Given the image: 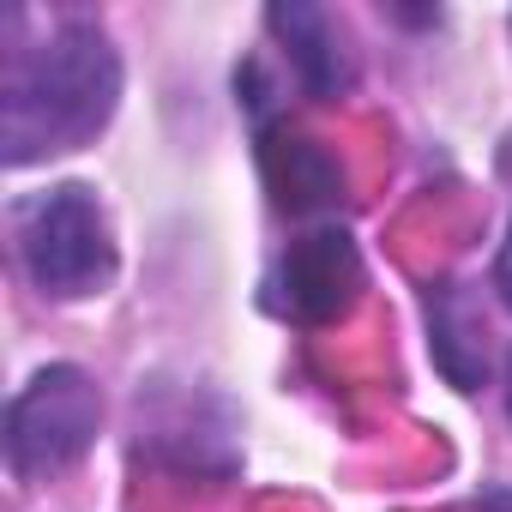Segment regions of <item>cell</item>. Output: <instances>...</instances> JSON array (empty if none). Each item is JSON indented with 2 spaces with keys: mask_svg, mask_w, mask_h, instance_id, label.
I'll list each match as a JSON object with an SVG mask.
<instances>
[{
  "mask_svg": "<svg viewBox=\"0 0 512 512\" xmlns=\"http://www.w3.org/2000/svg\"><path fill=\"white\" fill-rule=\"evenodd\" d=\"M115 103H121V61L109 37L91 25H61L7 79V115H0L7 163L25 169L49 151L85 145L91 133L109 127Z\"/></svg>",
  "mask_w": 512,
  "mask_h": 512,
  "instance_id": "obj_1",
  "label": "cell"
},
{
  "mask_svg": "<svg viewBox=\"0 0 512 512\" xmlns=\"http://www.w3.org/2000/svg\"><path fill=\"white\" fill-rule=\"evenodd\" d=\"M19 260L43 296H97L115 278V241L97 193L79 181L37 193L19 211Z\"/></svg>",
  "mask_w": 512,
  "mask_h": 512,
  "instance_id": "obj_2",
  "label": "cell"
},
{
  "mask_svg": "<svg viewBox=\"0 0 512 512\" xmlns=\"http://www.w3.org/2000/svg\"><path fill=\"white\" fill-rule=\"evenodd\" d=\"M97 422H103V392L91 386V374L55 362L7 410V464L19 476H55L91 452Z\"/></svg>",
  "mask_w": 512,
  "mask_h": 512,
  "instance_id": "obj_3",
  "label": "cell"
},
{
  "mask_svg": "<svg viewBox=\"0 0 512 512\" xmlns=\"http://www.w3.org/2000/svg\"><path fill=\"white\" fill-rule=\"evenodd\" d=\"M356 290H362V260L344 229H314V235L290 241L284 266H278V308L290 320L320 326V320L344 314Z\"/></svg>",
  "mask_w": 512,
  "mask_h": 512,
  "instance_id": "obj_4",
  "label": "cell"
},
{
  "mask_svg": "<svg viewBox=\"0 0 512 512\" xmlns=\"http://www.w3.org/2000/svg\"><path fill=\"white\" fill-rule=\"evenodd\" d=\"M272 37L284 43V55L296 61V79L308 85V97H338L356 79V61L344 49V31L332 25L326 7H308V0H290V7L266 13Z\"/></svg>",
  "mask_w": 512,
  "mask_h": 512,
  "instance_id": "obj_5",
  "label": "cell"
},
{
  "mask_svg": "<svg viewBox=\"0 0 512 512\" xmlns=\"http://www.w3.org/2000/svg\"><path fill=\"white\" fill-rule=\"evenodd\" d=\"M260 163H266L272 199H278L284 211H296V217H302V211H326V205H338V193H344L338 157H332L320 139H308V133H266Z\"/></svg>",
  "mask_w": 512,
  "mask_h": 512,
  "instance_id": "obj_6",
  "label": "cell"
},
{
  "mask_svg": "<svg viewBox=\"0 0 512 512\" xmlns=\"http://www.w3.org/2000/svg\"><path fill=\"white\" fill-rule=\"evenodd\" d=\"M428 332H434V362H440V374H446L458 392H470V386L488 380V350H482V338H476L482 320H476V308H470V296H464L458 284L428 302Z\"/></svg>",
  "mask_w": 512,
  "mask_h": 512,
  "instance_id": "obj_7",
  "label": "cell"
},
{
  "mask_svg": "<svg viewBox=\"0 0 512 512\" xmlns=\"http://www.w3.org/2000/svg\"><path fill=\"white\" fill-rule=\"evenodd\" d=\"M494 290H500V302L512 308V235H506V247H500V260H494Z\"/></svg>",
  "mask_w": 512,
  "mask_h": 512,
  "instance_id": "obj_8",
  "label": "cell"
},
{
  "mask_svg": "<svg viewBox=\"0 0 512 512\" xmlns=\"http://www.w3.org/2000/svg\"><path fill=\"white\" fill-rule=\"evenodd\" d=\"M506 410H512V368H506Z\"/></svg>",
  "mask_w": 512,
  "mask_h": 512,
  "instance_id": "obj_9",
  "label": "cell"
}]
</instances>
